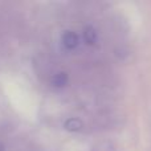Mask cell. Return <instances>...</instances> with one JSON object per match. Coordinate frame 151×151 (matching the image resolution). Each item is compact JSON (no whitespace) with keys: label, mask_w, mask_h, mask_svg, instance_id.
Listing matches in <instances>:
<instances>
[{"label":"cell","mask_w":151,"mask_h":151,"mask_svg":"<svg viewBox=\"0 0 151 151\" xmlns=\"http://www.w3.org/2000/svg\"><path fill=\"white\" fill-rule=\"evenodd\" d=\"M61 40H63V45L69 50H73L80 45V36L73 31H66Z\"/></svg>","instance_id":"6da1fadb"},{"label":"cell","mask_w":151,"mask_h":151,"mask_svg":"<svg viewBox=\"0 0 151 151\" xmlns=\"http://www.w3.org/2000/svg\"><path fill=\"white\" fill-rule=\"evenodd\" d=\"M82 39H83V42H85L88 47H93V45H96L97 41H98V32L91 25H88L83 28Z\"/></svg>","instance_id":"7a4b0ae2"},{"label":"cell","mask_w":151,"mask_h":151,"mask_svg":"<svg viewBox=\"0 0 151 151\" xmlns=\"http://www.w3.org/2000/svg\"><path fill=\"white\" fill-rule=\"evenodd\" d=\"M65 127H66V130L74 131L76 133V131H80L81 129H82V122H81L78 118H70V119L66 121Z\"/></svg>","instance_id":"3957f363"},{"label":"cell","mask_w":151,"mask_h":151,"mask_svg":"<svg viewBox=\"0 0 151 151\" xmlns=\"http://www.w3.org/2000/svg\"><path fill=\"white\" fill-rule=\"evenodd\" d=\"M68 82V77L65 73H58L55 77V85L56 86H65Z\"/></svg>","instance_id":"277c9868"}]
</instances>
